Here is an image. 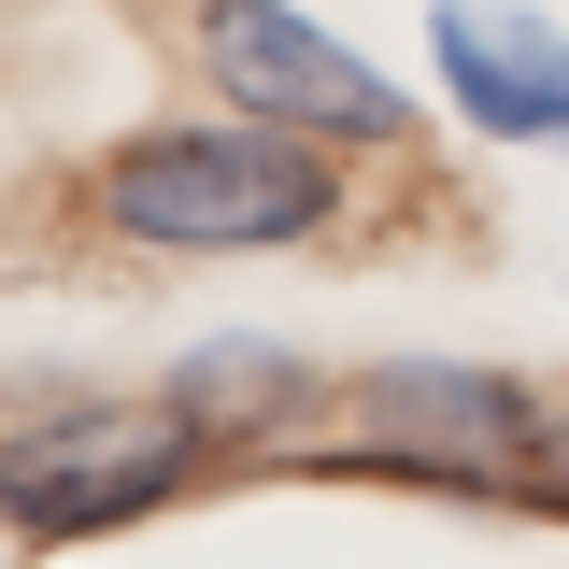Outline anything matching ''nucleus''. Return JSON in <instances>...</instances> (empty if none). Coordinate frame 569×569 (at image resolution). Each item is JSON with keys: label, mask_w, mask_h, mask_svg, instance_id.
<instances>
[{"label": "nucleus", "mask_w": 569, "mask_h": 569, "mask_svg": "<svg viewBox=\"0 0 569 569\" xmlns=\"http://www.w3.org/2000/svg\"><path fill=\"white\" fill-rule=\"evenodd\" d=\"M86 213L129 257H284L342 213V142H299L271 114H200V129H129L86 171Z\"/></svg>", "instance_id": "f257e3e1"}, {"label": "nucleus", "mask_w": 569, "mask_h": 569, "mask_svg": "<svg viewBox=\"0 0 569 569\" xmlns=\"http://www.w3.org/2000/svg\"><path fill=\"white\" fill-rule=\"evenodd\" d=\"M213 427L157 385V399H58V413L0 427V527L14 541H114L142 512H171Z\"/></svg>", "instance_id": "f03ea898"}, {"label": "nucleus", "mask_w": 569, "mask_h": 569, "mask_svg": "<svg viewBox=\"0 0 569 569\" xmlns=\"http://www.w3.org/2000/svg\"><path fill=\"white\" fill-rule=\"evenodd\" d=\"M186 43H200L213 100L228 114H271L299 142H342V157H385V142H413V100H399V71H370L328 29V14H299V0H200L186 14Z\"/></svg>", "instance_id": "7ed1b4c3"}, {"label": "nucleus", "mask_w": 569, "mask_h": 569, "mask_svg": "<svg viewBox=\"0 0 569 569\" xmlns=\"http://www.w3.org/2000/svg\"><path fill=\"white\" fill-rule=\"evenodd\" d=\"M356 413H370V441H399L441 485H498V470L541 456V399H527L512 370H470V356H399V370H370Z\"/></svg>", "instance_id": "20e7f679"}, {"label": "nucleus", "mask_w": 569, "mask_h": 569, "mask_svg": "<svg viewBox=\"0 0 569 569\" xmlns=\"http://www.w3.org/2000/svg\"><path fill=\"white\" fill-rule=\"evenodd\" d=\"M427 71L485 142H569V29L527 0H441L427 14Z\"/></svg>", "instance_id": "39448f33"}, {"label": "nucleus", "mask_w": 569, "mask_h": 569, "mask_svg": "<svg viewBox=\"0 0 569 569\" xmlns=\"http://www.w3.org/2000/svg\"><path fill=\"white\" fill-rule=\"evenodd\" d=\"M171 399H186V413L228 441V427H284L299 399H313V370H299L284 342H200L186 370H171Z\"/></svg>", "instance_id": "423d86ee"}]
</instances>
